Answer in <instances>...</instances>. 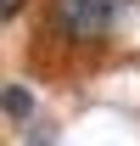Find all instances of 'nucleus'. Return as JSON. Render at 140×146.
Here are the masks:
<instances>
[{
    "label": "nucleus",
    "mask_w": 140,
    "mask_h": 146,
    "mask_svg": "<svg viewBox=\"0 0 140 146\" xmlns=\"http://www.w3.org/2000/svg\"><path fill=\"white\" fill-rule=\"evenodd\" d=\"M112 23H118V0H51V28L73 45L101 39Z\"/></svg>",
    "instance_id": "1"
},
{
    "label": "nucleus",
    "mask_w": 140,
    "mask_h": 146,
    "mask_svg": "<svg viewBox=\"0 0 140 146\" xmlns=\"http://www.w3.org/2000/svg\"><path fill=\"white\" fill-rule=\"evenodd\" d=\"M28 112H34V96L11 84V90H6V118H28Z\"/></svg>",
    "instance_id": "2"
},
{
    "label": "nucleus",
    "mask_w": 140,
    "mask_h": 146,
    "mask_svg": "<svg viewBox=\"0 0 140 146\" xmlns=\"http://www.w3.org/2000/svg\"><path fill=\"white\" fill-rule=\"evenodd\" d=\"M22 11V0H0V17H17Z\"/></svg>",
    "instance_id": "3"
}]
</instances>
